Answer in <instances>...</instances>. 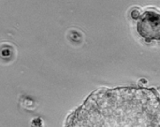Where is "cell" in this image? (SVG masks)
<instances>
[{
  "mask_svg": "<svg viewBox=\"0 0 160 127\" xmlns=\"http://www.w3.org/2000/svg\"><path fill=\"white\" fill-rule=\"evenodd\" d=\"M67 125L160 127V97L152 88L99 89L68 117Z\"/></svg>",
  "mask_w": 160,
  "mask_h": 127,
  "instance_id": "6da1fadb",
  "label": "cell"
},
{
  "mask_svg": "<svg viewBox=\"0 0 160 127\" xmlns=\"http://www.w3.org/2000/svg\"><path fill=\"white\" fill-rule=\"evenodd\" d=\"M130 15H131L132 19H134V20H138V19L140 18V16H141V13H140V10H139V9L135 8V9H133V10L131 11Z\"/></svg>",
  "mask_w": 160,
  "mask_h": 127,
  "instance_id": "3957f363",
  "label": "cell"
},
{
  "mask_svg": "<svg viewBox=\"0 0 160 127\" xmlns=\"http://www.w3.org/2000/svg\"><path fill=\"white\" fill-rule=\"evenodd\" d=\"M136 31L146 43L160 42V12L145 10L137 21Z\"/></svg>",
  "mask_w": 160,
  "mask_h": 127,
  "instance_id": "7a4b0ae2",
  "label": "cell"
}]
</instances>
